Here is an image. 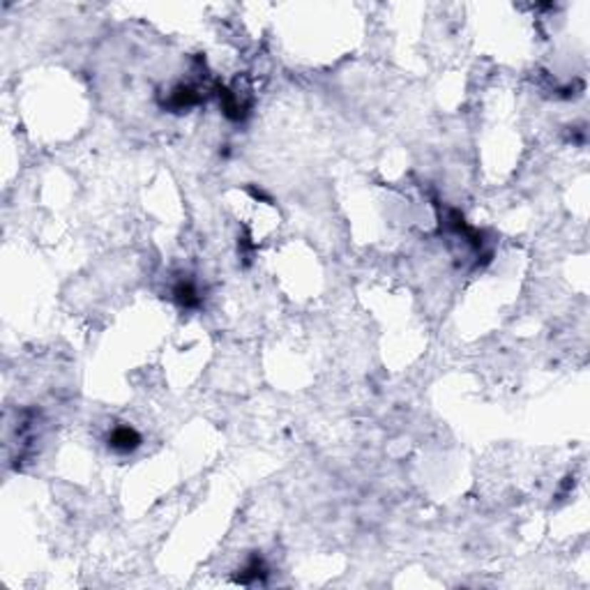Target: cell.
Masks as SVG:
<instances>
[{
	"label": "cell",
	"mask_w": 590,
	"mask_h": 590,
	"mask_svg": "<svg viewBox=\"0 0 590 590\" xmlns=\"http://www.w3.org/2000/svg\"><path fill=\"white\" fill-rule=\"evenodd\" d=\"M141 445V436H138L136 429H132L129 424H120L116 427L111 436H108V447L118 454H129Z\"/></svg>",
	"instance_id": "obj_1"
},
{
	"label": "cell",
	"mask_w": 590,
	"mask_h": 590,
	"mask_svg": "<svg viewBox=\"0 0 590 590\" xmlns=\"http://www.w3.org/2000/svg\"><path fill=\"white\" fill-rule=\"evenodd\" d=\"M265 574V565L258 556H254L252 561H249L245 567H243V574L238 576L240 584H254V581H261V576Z\"/></svg>",
	"instance_id": "obj_4"
},
{
	"label": "cell",
	"mask_w": 590,
	"mask_h": 590,
	"mask_svg": "<svg viewBox=\"0 0 590 590\" xmlns=\"http://www.w3.org/2000/svg\"><path fill=\"white\" fill-rule=\"evenodd\" d=\"M173 297H176V302L185 309H196L201 305V293H198V288L192 279H180V282L173 286Z\"/></svg>",
	"instance_id": "obj_2"
},
{
	"label": "cell",
	"mask_w": 590,
	"mask_h": 590,
	"mask_svg": "<svg viewBox=\"0 0 590 590\" xmlns=\"http://www.w3.org/2000/svg\"><path fill=\"white\" fill-rule=\"evenodd\" d=\"M198 102H201V97H198L196 88L176 86L171 90V97H168V108H176V111H187V108H192Z\"/></svg>",
	"instance_id": "obj_3"
}]
</instances>
